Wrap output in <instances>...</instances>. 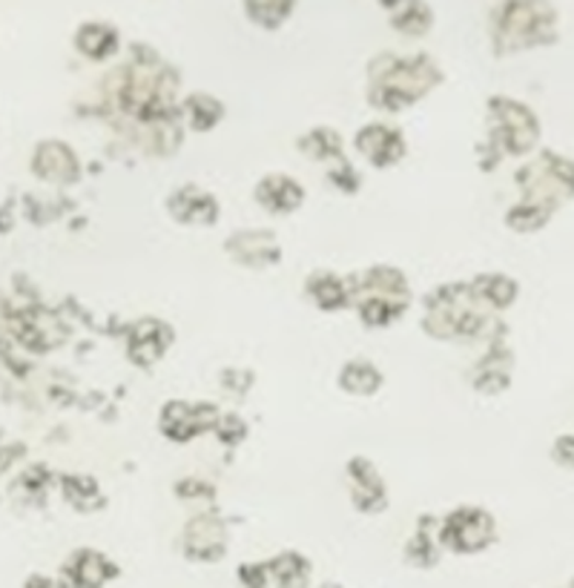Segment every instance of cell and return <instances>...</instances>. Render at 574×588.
<instances>
[{
	"label": "cell",
	"instance_id": "obj_1",
	"mask_svg": "<svg viewBox=\"0 0 574 588\" xmlns=\"http://www.w3.org/2000/svg\"><path fill=\"white\" fill-rule=\"evenodd\" d=\"M64 588H104L118 577V566H113L99 551H78L64 563Z\"/></svg>",
	"mask_w": 574,
	"mask_h": 588
},
{
	"label": "cell",
	"instance_id": "obj_5",
	"mask_svg": "<svg viewBox=\"0 0 574 588\" xmlns=\"http://www.w3.org/2000/svg\"><path fill=\"white\" fill-rule=\"evenodd\" d=\"M23 588H64V583L49 580V577H44V574H32L30 580L23 583Z\"/></svg>",
	"mask_w": 574,
	"mask_h": 588
},
{
	"label": "cell",
	"instance_id": "obj_6",
	"mask_svg": "<svg viewBox=\"0 0 574 588\" xmlns=\"http://www.w3.org/2000/svg\"><path fill=\"white\" fill-rule=\"evenodd\" d=\"M322 588H342V586H333V583H328V586H322Z\"/></svg>",
	"mask_w": 574,
	"mask_h": 588
},
{
	"label": "cell",
	"instance_id": "obj_2",
	"mask_svg": "<svg viewBox=\"0 0 574 588\" xmlns=\"http://www.w3.org/2000/svg\"><path fill=\"white\" fill-rule=\"evenodd\" d=\"M489 540H492V526L480 514H471V522H462V528L454 522L446 528V543L454 551H480Z\"/></svg>",
	"mask_w": 574,
	"mask_h": 588
},
{
	"label": "cell",
	"instance_id": "obj_3",
	"mask_svg": "<svg viewBox=\"0 0 574 588\" xmlns=\"http://www.w3.org/2000/svg\"><path fill=\"white\" fill-rule=\"evenodd\" d=\"M310 566L299 554H282L273 563H267V583L276 588H305L308 586Z\"/></svg>",
	"mask_w": 574,
	"mask_h": 588
},
{
	"label": "cell",
	"instance_id": "obj_4",
	"mask_svg": "<svg viewBox=\"0 0 574 588\" xmlns=\"http://www.w3.org/2000/svg\"><path fill=\"white\" fill-rule=\"evenodd\" d=\"M239 577L244 588H267V566H242Z\"/></svg>",
	"mask_w": 574,
	"mask_h": 588
}]
</instances>
